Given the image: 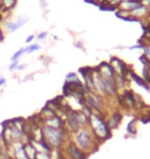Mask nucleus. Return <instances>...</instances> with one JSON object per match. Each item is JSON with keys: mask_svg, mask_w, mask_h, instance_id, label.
I'll return each mask as SVG.
<instances>
[{"mask_svg": "<svg viewBox=\"0 0 150 159\" xmlns=\"http://www.w3.org/2000/svg\"><path fill=\"white\" fill-rule=\"evenodd\" d=\"M44 132H45L46 138L49 139V142L52 143V144H54L55 146L59 144L61 136H60V133L57 131L55 128H53V127H46Z\"/></svg>", "mask_w": 150, "mask_h": 159, "instance_id": "nucleus-1", "label": "nucleus"}, {"mask_svg": "<svg viewBox=\"0 0 150 159\" xmlns=\"http://www.w3.org/2000/svg\"><path fill=\"white\" fill-rule=\"evenodd\" d=\"M148 11H149V8H147L146 6L141 4L137 8L134 9V11H131V15L134 16V17H136V18H138V19H141V18L144 17V16H147Z\"/></svg>", "mask_w": 150, "mask_h": 159, "instance_id": "nucleus-2", "label": "nucleus"}, {"mask_svg": "<svg viewBox=\"0 0 150 159\" xmlns=\"http://www.w3.org/2000/svg\"><path fill=\"white\" fill-rule=\"evenodd\" d=\"M77 142L81 147H88V143H90V138H88V133L80 132L77 136Z\"/></svg>", "mask_w": 150, "mask_h": 159, "instance_id": "nucleus-3", "label": "nucleus"}, {"mask_svg": "<svg viewBox=\"0 0 150 159\" xmlns=\"http://www.w3.org/2000/svg\"><path fill=\"white\" fill-rule=\"evenodd\" d=\"M99 9H100V11H114V12H116V11L118 8H117L116 6L110 4V3H101V4L99 5Z\"/></svg>", "mask_w": 150, "mask_h": 159, "instance_id": "nucleus-4", "label": "nucleus"}, {"mask_svg": "<svg viewBox=\"0 0 150 159\" xmlns=\"http://www.w3.org/2000/svg\"><path fill=\"white\" fill-rule=\"evenodd\" d=\"M37 50H40V46L39 44H32V46H29L28 48L25 49V53H32L34 51H37Z\"/></svg>", "mask_w": 150, "mask_h": 159, "instance_id": "nucleus-5", "label": "nucleus"}, {"mask_svg": "<svg viewBox=\"0 0 150 159\" xmlns=\"http://www.w3.org/2000/svg\"><path fill=\"white\" fill-rule=\"evenodd\" d=\"M23 53H25V49H21L20 51H18V52L15 53V55L11 57L12 62H14V61H18V59L22 56V54H23Z\"/></svg>", "mask_w": 150, "mask_h": 159, "instance_id": "nucleus-6", "label": "nucleus"}, {"mask_svg": "<svg viewBox=\"0 0 150 159\" xmlns=\"http://www.w3.org/2000/svg\"><path fill=\"white\" fill-rule=\"evenodd\" d=\"M85 3H88V4H92V5H96L99 7V5H100V3H99L97 0H84Z\"/></svg>", "mask_w": 150, "mask_h": 159, "instance_id": "nucleus-7", "label": "nucleus"}, {"mask_svg": "<svg viewBox=\"0 0 150 159\" xmlns=\"http://www.w3.org/2000/svg\"><path fill=\"white\" fill-rule=\"evenodd\" d=\"M18 65H19V62L18 61H14L11 64V66H9V70H14V69H15L18 67Z\"/></svg>", "mask_w": 150, "mask_h": 159, "instance_id": "nucleus-8", "label": "nucleus"}, {"mask_svg": "<svg viewBox=\"0 0 150 159\" xmlns=\"http://www.w3.org/2000/svg\"><path fill=\"white\" fill-rule=\"evenodd\" d=\"M71 151L73 152L72 155H73V156H74L75 158L79 156V152L77 151V149H76L75 147H72V148H71Z\"/></svg>", "mask_w": 150, "mask_h": 159, "instance_id": "nucleus-9", "label": "nucleus"}, {"mask_svg": "<svg viewBox=\"0 0 150 159\" xmlns=\"http://www.w3.org/2000/svg\"><path fill=\"white\" fill-rule=\"evenodd\" d=\"M140 1H141V3L143 5L150 9V0H140Z\"/></svg>", "mask_w": 150, "mask_h": 159, "instance_id": "nucleus-10", "label": "nucleus"}, {"mask_svg": "<svg viewBox=\"0 0 150 159\" xmlns=\"http://www.w3.org/2000/svg\"><path fill=\"white\" fill-rule=\"evenodd\" d=\"M46 36H47V32H41L37 35V39H44Z\"/></svg>", "mask_w": 150, "mask_h": 159, "instance_id": "nucleus-11", "label": "nucleus"}, {"mask_svg": "<svg viewBox=\"0 0 150 159\" xmlns=\"http://www.w3.org/2000/svg\"><path fill=\"white\" fill-rule=\"evenodd\" d=\"M34 37H35L34 35H29V36H28V37H27V39H26V43H31V41H32V40H33V39H34Z\"/></svg>", "mask_w": 150, "mask_h": 159, "instance_id": "nucleus-12", "label": "nucleus"}, {"mask_svg": "<svg viewBox=\"0 0 150 159\" xmlns=\"http://www.w3.org/2000/svg\"><path fill=\"white\" fill-rule=\"evenodd\" d=\"M4 83H5V79L4 78H0V87H1Z\"/></svg>", "mask_w": 150, "mask_h": 159, "instance_id": "nucleus-13", "label": "nucleus"}, {"mask_svg": "<svg viewBox=\"0 0 150 159\" xmlns=\"http://www.w3.org/2000/svg\"><path fill=\"white\" fill-rule=\"evenodd\" d=\"M25 67H26V65H20V66L18 65L17 69H23V68H25Z\"/></svg>", "mask_w": 150, "mask_h": 159, "instance_id": "nucleus-14", "label": "nucleus"}, {"mask_svg": "<svg viewBox=\"0 0 150 159\" xmlns=\"http://www.w3.org/2000/svg\"><path fill=\"white\" fill-rule=\"evenodd\" d=\"M2 40H3V35L1 33V30H0V41H2Z\"/></svg>", "mask_w": 150, "mask_h": 159, "instance_id": "nucleus-15", "label": "nucleus"}]
</instances>
